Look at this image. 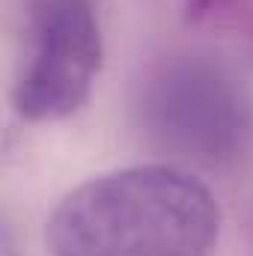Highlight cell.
Segmentation results:
<instances>
[{"mask_svg":"<svg viewBox=\"0 0 253 256\" xmlns=\"http://www.w3.org/2000/svg\"><path fill=\"white\" fill-rule=\"evenodd\" d=\"M220 206L176 164H134L72 188L48 218L51 256H212Z\"/></svg>","mask_w":253,"mask_h":256,"instance_id":"cell-1","label":"cell"},{"mask_svg":"<svg viewBox=\"0 0 253 256\" xmlns=\"http://www.w3.org/2000/svg\"><path fill=\"white\" fill-rule=\"evenodd\" d=\"M104 60L102 21L92 0H33L24 54L12 84V108L27 122L74 116Z\"/></svg>","mask_w":253,"mask_h":256,"instance_id":"cell-3","label":"cell"},{"mask_svg":"<svg viewBox=\"0 0 253 256\" xmlns=\"http://www.w3.org/2000/svg\"><path fill=\"white\" fill-rule=\"evenodd\" d=\"M143 140L176 167L230 170L253 146V98L238 72L206 51L152 66L134 102Z\"/></svg>","mask_w":253,"mask_h":256,"instance_id":"cell-2","label":"cell"}]
</instances>
